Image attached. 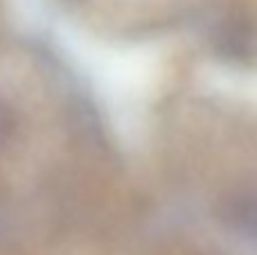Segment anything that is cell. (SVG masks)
<instances>
[{
	"label": "cell",
	"mask_w": 257,
	"mask_h": 255,
	"mask_svg": "<svg viewBox=\"0 0 257 255\" xmlns=\"http://www.w3.org/2000/svg\"><path fill=\"white\" fill-rule=\"evenodd\" d=\"M0 131H3V113H0Z\"/></svg>",
	"instance_id": "cell-1"
}]
</instances>
